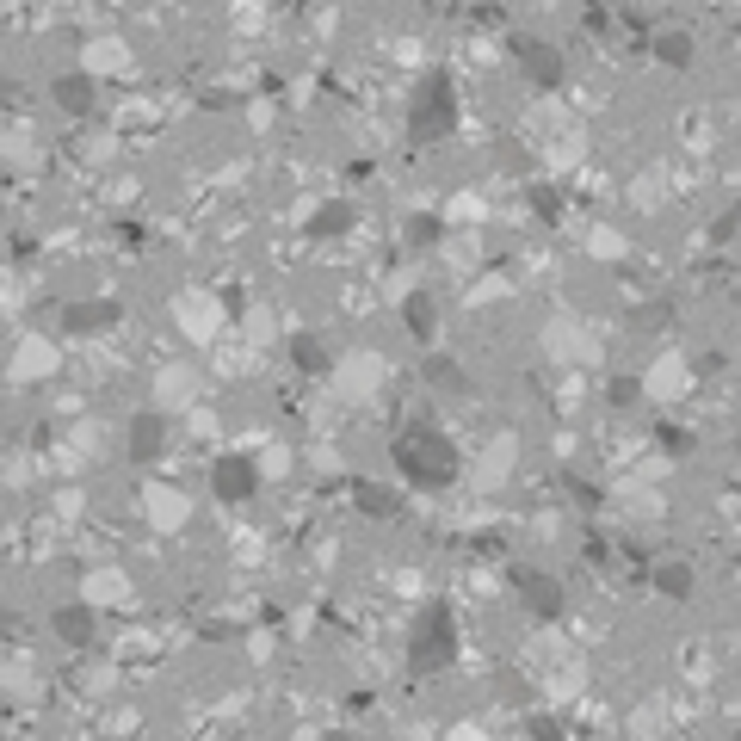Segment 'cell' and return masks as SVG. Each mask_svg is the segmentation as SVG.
Here are the masks:
<instances>
[{
    "mask_svg": "<svg viewBox=\"0 0 741 741\" xmlns=\"http://www.w3.org/2000/svg\"><path fill=\"white\" fill-rule=\"evenodd\" d=\"M396 457H402V470H408L414 482H427V488H439V482H451V476H457L451 445H445L439 433H427V427H414V433L396 445Z\"/></svg>",
    "mask_w": 741,
    "mask_h": 741,
    "instance_id": "cell-1",
    "label": "cell"
},
{
    "mask_svg": "<svg viewBox=\"0 0 741 741\" xmlns=\"http://www.w3.org/2000/svg\"><path fill=\"white\" fill-rule=\"evenodd\" d=\"M247 464H223V476H217V488L223 494H241V488H254V476H241Z\"/></svg>",
    "mask_w": 741,
    "mask_h": 741,
    "instance_id": "cell-2",
    "label": "cell"
},
{
    "mask_svg": "<svg viewBox=\"0 0 741 741\" xmlns=\"http://www.w3.org/2000/svg\"><path fill=\"white\" fill-rule=\"evenodd\" d=\"M161 445V427H155V420H143V427H136V451H155Z\"/></svg>",
    "mask_w": 741,
    "mask_h": 741,
    "instance_id": "cell-3",
    "label": "cell"
},
{
    "mask_svg": "<svg viewBox=\"0 0 741 741\" xmlns=\"http://www.w3.org/2000/svg\"><path fill=\"white\" fill-rule=\"evenodd\" d=\"M81 618H87V612H62V637H75V643H81V637H87V624H81Z\"/></svg>",
    "mask_w": 741,
    "mask_h": 741,
    "instance_id": "cell-4",
    "label": "cell"
}]
</instances>
